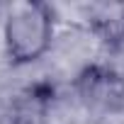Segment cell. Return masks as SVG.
<instances>
[{
    "instance_id": "6da1fadb",
    "label": "cell",
    "mask_w": 124,
    "mask_h": 124,
    "mask_svg": "<svg viewBox=\"0 0 124 124\" xmlns=\"http://www.w3.org/2000/svg\"><path fill=\"white\" fill-rule=\"evenodd\" d=\"M51 12L39 0H12L5 8V46L12 63H32L51 46Z\"/></svg>"
}]
</instances>
